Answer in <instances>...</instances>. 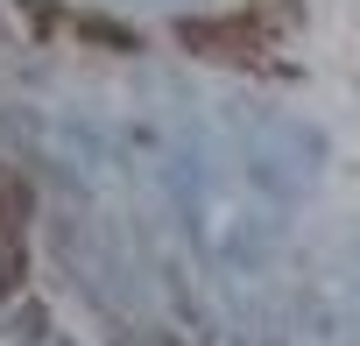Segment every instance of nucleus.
<instances>
[{"label":"nucleus","mask_w":360,"mask_h":346,"mask_svg":"<svg viewBox=\"0 0 360 346\" xmlns=\"http://www.w3.org/2000/svg\"><path fill=\"white\" fill-rule=\"evenodd\" d=\"M176 36H184V50L219 57V64H262L269 57V36L255 22H184Z\"/></svg>","instance_id":"f257e3e1"},{"label":"nucleus","mask_w":360,"mask_h":346,"mask_svg":"<svg viewBox=\"0 0 360 346\" xmlns=\"http://www.w3.org/2000/svg\"><path fill=\"white\" fill-rule=\"evenodd\" d=\"M29 276V191L0 184V304H8Z\"/></svg>","instance_id":"f03ea898"}]
</instances>
